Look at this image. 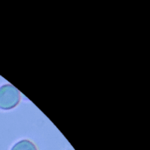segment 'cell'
Masks as SVG:
<instances>
[{
    "instance_id": "obj_2",
    "label": "cell",
    "mask_w": 150,
    "mask_h": 150,
    "mask_svg": "<svg viewBox=\"0 0 150 150\" xmlns=\"http://www.w3.org/2000/svg\"><path fill=\"white\" fill-rule=\"evenodd\" d=\"M10 150H38V148L30 140L23 139L15 144Z\"/></svg>"
},
{
    "instance_id": "obj_1",
    "label": "cell",
    "mask_w": 150,
    "mask_h": 150,
    "mask_svg": "<svg viewBox=\"0 0 150 150\" xmlns=\"http://www.w3.org/2000/svg\"><path fill=\"white\" fill-rule=\"evenodd\" d=\"M21 100V92L13 85L7 83L0 86V109L16 108Z\"/></svg>"
}]
</instances>
